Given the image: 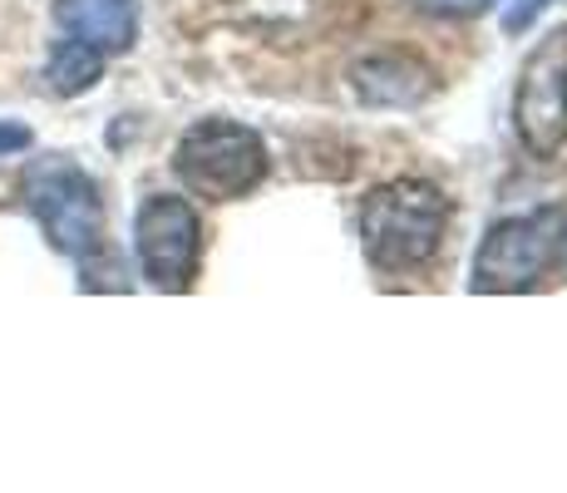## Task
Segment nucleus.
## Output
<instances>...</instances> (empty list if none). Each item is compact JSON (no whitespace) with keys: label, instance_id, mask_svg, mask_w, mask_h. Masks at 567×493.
<instances>
[{"label":"nucleus","instance_id":"obj_1","mask_svg":"<svg viewBox=\"0 0 567 493\" xmlns=\"http://www.w3.org/2000/svg\"><path fill=\"white\" fill-rule=\"evenodd\" d=\"M450 227V197L424 178H390L361 203V243L370 267L414 271L440 251Z\"/></svg>","mask_w":567,"mask_h":493},{"label":"nucleus","instance_id":"obj_2","mask_svg":"<svg viewBox=\"0 0 567 493\" xmlns=\"http://www.w3.org/2000/svg\"><path fill=\"white\" fill-rule=\"evenodd\" d=\"M563 247H567L563 207H533V213H518V217H498L474 251V277H468V287L478 296L533 291L558 267Z\"/></svg>","mask_w":567,"mask_h":493},{"label":"nucleus","instance_id":"obj_3","mask_svg":"<svg viewBox=\"0 0 567 493\" xmlns=\"http://www.w3.org/2000/svg\"><path fill=\"white\" fill-rule=\"evenodd\" d=\"M173 168L198 197L233 203L267 178V144L257 129L237 124V119H203L178 138Z\"/></svg>","mask_w":567,"mask_h":493},{"label":"nucleus","instance_id":"obj_4","mask_svg":"<svg viewBox=\"0 0 567 493\" xmlns=\"http://www.w3.org/2000/svg\"><path fill=\"white\" fill-rule=\"evenodd\" d=\"M30 213L40 217L45 237L70 257H94L104 243V207L90 173H80L70 158H45L25 178Z\"/></svg>","mask_w":567,"mask_h":493},{"label":"nucleus","instance_id":"obj_5","mask_svg":"<svg viewBox=\"0 0 567 493\" xmlns=\"http://www.w3.org/2000/svg\"><path fill=\"white\" fill-rule=\"evenodd\" d=\"M514 129L533 158H558L567 144V25L553 30L523 64Z\"/></svg>","mask_w":567,"mask_h":493},{"label":"nucleus","instance_id":"obj_6","mask_svg":"<svg viewBox=\"0 0 567 493\" xmlns=\"http://www.w3.org/2000/svg\"><path fill=\"white\" fill-rule=\"evenodd\" d=\"M134 247H138V267L158 291H183L198 277L203 223L183 197L154 193L134 217Z\"/></svg>","mask_w":567,"mask_h":493},{"label":"nucleus","instance_id":"obj_7","mask_svg":"<svg viewBox=\"0 0 567 493\" xmlns=\"http://www.w3.org/2000/svg\"><path fill=\"white\" fill-rule=\"evenodd\" d=\"M54 20H60L64 35L84 40V45H94L104 54L128 50L138 35L134 0H60V6H54Z\"/></svg>","mask_w":567,"mask_h":493},{"label":"nucleus","instance_id":"obj_8","mask_svg":"<svg viewBox=\"0 0 567 493\" xmlns=\"http://www.w3.org/2000/svg\"><path fill=\"white\" fill-rule=\"evenodd\" d=\"M104 74V50L84 45V40L64 35L60 45L50 50V64H45V80L54 94H84L94 80Z\"/></svg>","mask_w":567,"mask_h":493},{"label":"nucleus","instance_id":"obj_9","mask_svg":"<svg viewBox=\"0 0 567 493\" xmlns=\"http://www.w3.org/2000/svg\"><path fill=\"white\" fill-rule=\"evenodd\" d=\"M424 16H440V20H474L484 10H494V0H414Z\"/></svg>","mask_w":567,"mask_h":493},{"label":"nucleus","instance_id":"obj_10","mask_svg":"<svg viewBox=\"0 0 567 493\" xmlns=\"http://www.w3.org/2000/svg\"><path fill=\"white\" fill-rule=\"evenodd\" d=\"M16 148H30V129L6 124V119H0V153H16Z\"/></svg>","mask_w":567,"mask_h":493},{"label":"nucleus","instance_id":"obj_11","mask_svg":"<svg viewBox=\"0 0 567 493\" xmlns=\"http://www.w3.org/2000/svg\"><path fill=\"white\" fill-rule=\"evenodd\" d=\"M543 6H548V0H523L518 10H508V30H523L533 20V10H543Z\"/></svg>","mask_w":567,"mask_h":493}]
</instances>
